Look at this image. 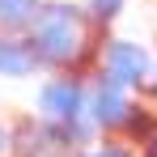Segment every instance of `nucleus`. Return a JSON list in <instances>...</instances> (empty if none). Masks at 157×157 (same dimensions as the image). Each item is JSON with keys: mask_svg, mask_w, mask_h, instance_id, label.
Instances as JSON below:
<instances>
[{"mask_svg": "<svg viewBox=\"0 0 157 157\" xmlns=\"http://www.w3.org/2000/svg\"><path fill=\"white\" fill-rule=\"evenodd\" d=\"M72 157H136V144L119 140V136H98L94 144H85V149L72 153Z\"/></svg>", "mask_w": 157, "mask_h": 157, "instance_id": "obj_8", "label": "nucleus"}, {"mask_svg": "<svg viewBox=\"0 0 157 157\" xmlns=\"http://www.w3.org/2000/svg\"><path fill=\"white\" fill-rule=\"evenodd\" d=\"M115 136L140 149L149 136H157V106L140 102V98H132V106H128V115H123V123H119V132H115Z\"/></svg>", "mask_w": 157, "mask_h": 157, "instance_id": "obj_6", "label": "nucleus"}, {"mask_svg": "<svg viewBox=\"0 0 157 157\" xmlns=\"http://www.w3.org/2000/svg\"><path fill=\"white\" fill-rule=\"evenodd\" d=\"M144 98H149V106H157V55H153V72H149V81H144V89H140Z\"/></svg>", "mask_w": 157, "mask_h": 157, "instance_id": "obj_10", "label": "nucleus"}, {"mask_svg": "<svg viewBox=\"0 0 157 157\" xmlns=\"http://www.w3.org/2000/svg\"><path fill=\"white\" fill-rule=\"evenodd\" d=\"M128 106H132V89L98 77V72L85 81V115L98 128V136H115L119 123H123V115H128Z\"/></svg>", "mask_w": 157, "mask_h": 157, "instance_id": "obj_4", "label": "nucleus"}, {"mask_svg": "<svg viewBox=\"0 0 157 157\" xmlns=\"http://www.w3.org/2000/svg\"><path fill=\"white\" fill-rule=\"evenodd\" d=\"M34 72H43V59L30 34H0V81H30Z\"/></svg>", "mask_w": 157, "mask_h": 157, "instance_id": "obj_5", "label": "nucleus"}, {"mask_svg": "<svg viewBox=\"0 0 157 157\" xmlns=\"http://www.w3.org/2000/svg\"><path fill=\"white\" fill-rule=\"evenodd\" d=\"M110 38L106 26H98L85 4H72V0H43L34 26H30V43L43 59V72H94L98 64V51Z\"/></svg>", "mask_w": 157, "mask_h": 157, "instance_id": "obj_1", "label": "nucleus"}, {"mask_svg": "<svg viewBox=\"0 0 157 157\" xmlns=\"http://www.w3.org/2000/svg\"><path fill=\"white\" fill-rule=\"evenodd\" d=\"M43 0H0V34H30Z\"/></svg>", "mask_w": 157, "mask_h": 157, "instance_id": "obj_7", "label": "nucleus"}, {"mask_svg": "<svg viewBox=\"0 0 157 157\" xmlns=\"http://www.w3.org/2000/svg\"><path fill=\"white\" fill-rule=\"evenodd\" d=\"M85 115V77L77 72H47L34 89V119L43 123H68Z\"/></svg>", "mask_w": 157, "mask_h": 157, "instance_id": "obj_3", "label": "nucleus"}, {"mask_svg": "<svg viewBox=\"0 0 157 157\" xmlns=\"http://www.w3.org/2000/svg\"><path fill=\"white\" fill-rule=\"evenodd\" d=\"M85 13H89L98 26L110 30L119 17H123V13H128V0H85Z\"/></svg>", "mask_w": 157, "mask_h": 157, "instance_id": "obj_9", "label": "nucleus"}, {"mask_svg": "<svg viewBox=\"0 0 157 157\" xmlns=\"http://www.w3.org/2000/svg\"><path fill=\"white\" fill-rule=\"evenodd\" d=\"M0 157H13V128L0 123Z\"/></svg>", "mask_w": 157, "mask_h": 157, "instance_id": "obj_11", "label": "nucleus"}, {"mask_svg": "<svg viewBox=\"0 0 157 157\" xmlns=\"http://www.w3.org/2000/svg\"><path fill=\"white\" fill-rule=\"evenodd\" d=\"M136 157H157V136H149V140L136 149Z\"/></svg>", "mask_w": 157, "mask_h": 157, "instance_id": "obj_12", "label": "nucleus"}, {"mask_svg": "<svg viewBox=\"0 0 157 157\" xmlns=\"http://www.w3.org/2000/svg\"><path fill=\"white\" fill-rule=\"evenodd\" d=\"M94 72L115 81V85H123V89H132V94H140L149 72H153V51L144 43H136V38H106Z\"/></svg>", "mask_w": 157, "mask_h": 157, "instance_id": "obj_2", "label": "nucleus"}]
</instances>
